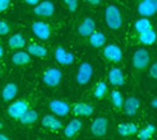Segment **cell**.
<instances>
[{
	"instance_id": "83f0119b",
	"label": "cell",
	"mask_w": 157,
	"mask_h": 140,
	"mask_svg": "<svg viewBox=\"0 0 157 140\" xmlns=\"http://www.w3.org/2000/svg\"><path fill=\"white\" fill-rule=\"evenodd\" d=\"M110 101H111V105L114 107V110L116 111H121V107H123V102H124V98L121 96V93L119 90L114 89L110 94Z\"/></svg>"
},
{
	"instance_id": "f35d334b",
	"label": "cell",
	"mask_w": 157,
	"mask_h": 140,
	"mask_svg": "<svg viewBox=\"0 0 157 140\" xmlns=\"http://www.w3.org/2000/svg\"><path fill=\"white\" fill-rule=\"evenodd\" d=\"M3 55H4V50H3V47H2V45H0V59L3 57Z\"/></svg>"
},
{
	"instance_id": "ffe728a7",
	"label": "cell",
	"mask_w": 157,
	"mask_h": 140,
	"mask_svg": "<svg viewBox=\"0 0 157 140\" xmlns=\"http://www.w3.org/2000/svg\"><path fill=\"white\" fill-rule=\"evenodd\" d=\"M31 63V55L27 51H17L13 53L12 56V64L15 66H23V65H27Z\"/></svg>"
},
{
	"instance_id": "d4e9b609",
	"label": "cell",
	"mask_w": 157,
	"mask_h": 140,
	"mask_svg": "<svg viewBox=\"0 0 157 140\" xmlns=\"http://www.w3.org/2000/svg\"><path fill=\"white\" fill-rule=\"evenodd\" d=\"M138 40H139L140 43L144 45V46H152L156 42V32H155V29L151 28V29L146 31V32L139 33Z\"/></svg>"
},
{
	"instance_id": "ac0fdd59",
	"label": "cell",
	"mask_w": 157,
	"mask_h": 140,
	"mask_svg": "<svg viewBox=\"0 0 157 140\" xmlns=\"http://www.w3.org/2000/svg\"><path fill=\"white\" fill-rule=\"evenodd\" d=\"M82 126H83L82 120H79V119H73L72 121H69V123L65 126V129H64V136L68 138V139L74 138V136L82 130Z\"/></svg>"
},
{
	"instance_id": "44dd1931",
	"label": "cell",
	"mask_w": 157,
	"mask_h": 140,
	"mask_svg": "<svg viewBox=\"0 0 157 140\" xmlns=\"http://www.w3.org/2000/svg\"><path fill=\"white\" fill-rule=\"evenodd\" d=\"M37 119H38V112L28 108V110L21 116V119L18 121L22 123L23 126H32L33 123L37 121Z\"/></svg>"
},
{
	"instance_id": "277c9868",
	"label": "cell",
	"mask_w": 157,
	"mask_h": 140,
	"mask_svg": "<svg viewBox=\"0 0 157 140\" xmlns=\"http://www.w3.org/2000/svg\"><path fill=\"white\" fill-rule=\"evenodd\" d=\"M28 108H29V102L27 99H17L8 106L6 112L13 120H19L21 116L25 113Z\"/></svg>"
},
{
	"instance_id": "cb8c5ba5",
	"label": "cell",
	"mask_w": 157,
	"mask_h": 140,
	"mask_svg": "<svg viewBox=\"0 0 157 140\" xmlns=\"http://www.w3.org/2000/svg\"><path fill=\"white\" fill-rule=\"evenodd\" d=\"M90 38V45L92 46V47L95 49H100V47H104V46L106 45V37L104 33L101 32H97V31H95L93 33H91L88 36Z\"/></svg>"
},
{
	"instance_id": "7402d4cb",
	"label": "cell",
	"mask_w": 157,
	"mask_h": 140,
	"mask_svg": "<svg viewBox=\"0 0 157 140\" xmlns=\"http://www.w3.org/2000/svg\"><path fill=\"white\" fill-rule=\"evenodd\" d=\"M26 38L23 37L21 33H14L9 37V40H8V45H9V47L12 50H21L26 46Z\"/></svg>"
},
{
	"instance_id": "9a60e30c",
	"label": "cell",
	"mask_w": 157,
	"mask_h": 140,
	"mask_svg": "<svg viewBox=\"0 0 157 140\" xmlns=\"http://www.w3.org/2000/svg\"><path fill=\"white\" fill-rule=\"evenodd\" d=\"M96 31V22L92 17H84L78 26V33L82 37H88Z\"/></svg>"
},
{
	"instance_id": "4fadbf2b",
	"label": "cell",
	"mask_w": 157,
	"mask_h": 140,
	"mask_svg": "<svg viewBox=\"0 0 157 140\" xmlns=\"http://www.w3.org/2000/svg\"><path fill=\"white\" fill-rule=\"evenodd\" d=\"M95 111L92 105L86 103V102H75L70 106V112L78 117H88Z\"/></svg>"
},
{
	"instance_id": "1f68e13d",
	"label": "cell",
	"mask_w": 157,
	"mask_h": 140,
	"mask_svg": "<svg viewBox=\"0 0 157 140\" xmlns=\"http://www.w3.org/2000/svg\"><path fill=\"white\" fill-rule=\"evenodd\" d=\"M63 2H64L70 13H74L78 9V0H63Z\"/></svg>"
},
{
	"instance_id": "7a4b0ae2",
	"label": "cell",
	"mask_w": 157,
	"mask_h": 140,
	"mask_svg": "<svg viewBox=\"0 0 157 140\" xmlns=\"http://www.w3.org/2000/svg\"><path fill=\"white\" fill-rule=\"evenodd\" d=\"M132 63H133V68L138 70V72L147 69L151 63L150 52L147 51V49H137L132 56Z\"/></svg>"
},
{
	"instance_id": "ab89813d",
	"label": "cell",
	"mask_w": 157,
	"mask_h": 140,
	"mask_svg": "<svg viewBox=\"0 0 157 140\" xmlns=\"http://www.w3.org/2000/svg\"><path fill=\"white\" fill-rule=\"evenodd\" d=\"M2 129H4V123L2 122V120H0V130H2Z\"/></svg>"
},
{
	"instance_id": "6da1fadb",
	"label": "cell",
	"mask_w": 157,
	"mask_h": 140,
	"mask_svg": "<svg viewBox=\"0 0 157 140\" xmlns=\"http://www.w3.org/2000/svg\"><path fill=\"white\" fill-rule=\"evenodd\" d=\"M105 23L109 29L111 31H117L120 29L123 26V14L121 10L119 9V6H116L114 4H110L106 6L105 9Z\"/></svg>"
},
{
	"instance_id": "603a6c76",
	"label": "cell",
	"mask_w": 157,
	"mask_h": 140,
	"mask_svg": "<svg viewBox=\"0 0 157 140\" xmlns=\"http://www.w3.org/2000/svg\"><path fill=\"white\" fill-rule=\"evenodd\" d=\"M137 131H138V127L133 122H123V123H119V126H117V133L121 136H132L137 134Z\"/></svg>"
},
{
	"instance_id": "e575fe53",
	"label": "cell",
	"mask_w": 157,
	"mask_h": 140,
	"mask_svg": "<svg viewBox=\"0 0 157 140\" xmlns=\"http://www.w3.org/2000/svg\"><path fill=\"white\" fill-rule=\"evenodd\" d=\"M23 2H25L26 4H28V5H36V4H38V3H40L41 2V0H23Z\"/></svg>"
},
{
	"instance_id": "8fae6325",
	"label": "cell",
	"mask_w": 157,
	"mask_h": 140,
	"mask_svg": "<svg viewBox=\"0 0 157 140\" xmlns=\"http://www.w3.org/2000/svg\"><path fill=\"white\" fill-rule=\"evenodd\" d=\"M33 13L36 15H38V17L50 18L55 13V5L52 2H50V0H44V2H40L38 4L35 5Z\"/></svg>"
},
{
	"instance_id": "8992f818",
	"label": "cell",
	"mask_w": 157,
	"mask_h": 140,
	"mask_svg": "<svg viewBox=\"0 0 157 140\" xmlns=\"http://www.w3.org/2000/svg\"><path fill=\"white\" fill-rule=\"evenodd\" d=\"M63 74L58 68H48L42 73V82L48 87H58L61 82Z\"/></svg>"
},
{
	"instance_id": "3957f363",
	"label": "cell",
	"mask_w": 157,
	"mask_h": 140,
	"mask_svg": "<svg viewBox=\"0 0 157 140\" xmlns=\"http://www.w3.org/2000/svg\"><path fill=\"white\" fill-rule=\"evenodd\" d=\"M109 126H110L109 119H106V117H96L95 120L92 121V123H91L90 131H91L92 136H95V138H104L109 133Z\"/></svg>"
},
{
	"instance_id": "30bf717a",
	"label": "cell",
	"mask_w": 157,
	"mask_h": 140,
	"mask_svg": "<svg viewBox=\"0 0 157 140\" xmlns=\"http://www.w3.org/2000/svg\"><path fill=\"white\" fill-rule=\"evenodd\" d=\"M102 55L106 60L111 61V63H120L123 59V51L117 45L109 43V45L104 46Z\"/></svg>"
},
{
	"instance_id": "d590c367",
	"label": "cell",
	"mask_w": 157,
	"mask_h": 140,
	"mask_svg": "<svg viewBox=\"0 0 157 140\" xmlns=\"http://www.w3.org/2000/svg\"><path fill=\"white\" fill-rule=\"evenodd\" d=\"M86 3H88L90 5H100L101 4V0H86Z\"/></svg>"
},
{
	"instance_id": "f546056e",
	"label": "cell",
	"mask_w": 157,
	"mask_h": 140,
	"mask_svg": "<svg viewBox=\"0 0 157 140\" xmlns=\"http://www.w3.org/2000/svg\"><path fill=\"white\" fill-rule=\"evenodd\" d=\"M106 94H107V85L105 82L101 80L96 84L95 89H93V97L96 99H102L106 97Z\"/></svg>"
},
{
	"instance_id": "e0dca14e",
	"label": "cell",
	"mask_w": 157,
	"mask_h": 140,
	"mask_svg": "<svg viewBox=\"0 0 157 140\" xmlns=\"http://www.w3.org/2000/svg\"><path fill=\"white\" fill-rule=\"evenodd\" d=\"M42 126L49 129L51 131H59L63 129V122L56 117L55 115H46L41 120Z\"/></svg>"
},
{
	"instance_id": "5bb4252c",
	"label": "cell",
	"mask_w": 157,
	"mask_h": 140,
	"mask_svg": "<svg viewBox=\"0 0 157 140\" xmlns=\"http://www.w3.org/2000/svg\"><path fill=\"white\" fill-rule=\"evenodd\" d=\"M139 106H140V99L134 96H129L124 99L121 111L127 116H134L139 110Z\"/></svg>"
},
{
	"instance_id": "836d02e7",
	"label": "cell",
	"mask_w": 157,
	"mask_h": 140,
	"mask_svg": "<svg viewBox=\"0 0 157 140\" xmlns=\"http://www.w3.org/2000/svg\"><path fill=\"white\" fill-rule=\"evenodd\" d=\"M150 75H151V78H153V79L157 78V64L156 63H153L150 66Z\"/></svg>"
},
{
	"instance_id": "d6986e66",
	"label": "cell",
	"mask_w": 157,
	"mask_h": 140,
	"mask_svg": "<svg viewBox=\"0 0 157 140\" xmlns=\"http://www.w3.org/2000/svg\"><path fill=\"white\" fill-rule=\"evenodd\" d=\"M107 78H109V83L115 85V87H121V85H124V83H125V76L119 68L110 69Z\"/></svg>"
},
{
	"instance_id": "74e56055",
	"label": "cell",
	"mask_w": 157,
	"mask_h": 140,
	"mask_svg": "<svg viewBox=\"0 0 157 140\" xmlns=\"http://www.w3.org/2000/svg\"><path fill=\"white\" fill-rule=\"evenodd\" d=\"M0 140H10V139H9V136H8V135L0 133Z\"/></svg>"
},
{
	"instance_id": "9c48e42d",
	"label": "cell",
	"mask_w": 157,
	"mask_h": 140,
	"mask_svg": "<svg viewBox=\"0 0 157 140\" xmlns=\"http://www.w3.org/2000/svg\"><path fill=\"white\" fill-rule=\"evenodd\" d=\"M50 111L59 117H65L70 113V105L63 99H51L49 102Z\"/></svg>"
},
{
	"instance_id": "7c38bea8",
	"label": "cell",
	"mask_w": 157,
	"mask_h": 140,
	"mask_svg": "<svg viewBox=\"0 0 157 140\" xmlns=\"http://www.w3.org/2000/svg\"><path fill=\"white\" fill-rule=\"evenodd\" d=\"M54 57L60 65H72L74 63V55L63 46H58L54 50Z\"/></svg>"
},
{
	"instance_id": "8d00e7d4",
	"label": "cell",
	"mask_w": 157,
	"mask_h": 140,
	"mask_svg": "<svg viewBox=\"0 0 157 140\" xmlns=\"http://www.w3.org/2000/svg\"><path fill=\"white\" fill-rule=\"evenodd\" d=\"M151 107H152V108H156V107H157V98H152V101H151Z\"/></svg>"
},
{
	"instance_id": "f1b7e54d",
	"label": "cell",
	"mask_w": 157,
	"mask_h": 140,
	"mask_svg": "<svg viewBox=\"0 0 157 140\" xmlns=\"http://www.w3.org/2000/svg\"><path fill=\"white\" fill-rule=\"evenodd\" d=\"M155 131H156V126L153 123H148V125H146L143 129L138 130L137 133H138V138L140 140H150L153 136Z\"/></svg>"
},
{
	"instance_id": "ba28073f",
	"label": "cell",
	"mask_w": 157,
	"mask_h": 140,
	"mask_svg": "<svg viewBox=\"0 0 157 140\" xmlns=\"http://www.w3.org/2000/svg\"><path fill=\"white\" fill-rule=\"evenodd\" d=\"M137 12L142 17H152L157 12V0H139L137 5Z\"/></svg>"
},
{
	"instance_id": "52a82bcc",
	"label": "cell",
	"mask_w": 157,
	"mask_h": 140,
	"mask_svg": "<svg viewBox=\"0 0 157 140\" xmlns=\"http://www.w3.org/2000/svg\"><path fill=\"white\" fill-rule=\"evenodd\" d=\"M31 29H32V33L38 38V40L46 41V40H49L50 36H51L50 26L46 22H42V20L33 22L32 26H31Z\"/></svg>"
},
{
	"instance_id": "2e32d148",
	"label": "cell",
	"mask_w": 157,
	"mask_h": 140,
	"mask_svg": "<svg viewBox=\"0 0 157 140\" xmlns=\"http://www.w3.org/2000/svg\"><path fill=\"white\" fill-rule=\"evenodd\" d=\"M18 94V85L14 82L6 83L2 89V98L4 102H12Z\"/></svg>"
},
{
	"instance_id": "d6a6232c",
	"label": "cell",
	"mask_w": 157,
	"mask_h": 140,
	"mask_svg": "<svg viewBox=\"0 0 157 140\" xmlns=\"http://www.w3.org/2000/svg\"><path fill=\"white\" fill-rule=\"evenodd\" d=\"M10 5V0H0V13L5 12Z\"/></svg>"
},
{
	"instance_id": "5b68a950",
	"label": "cell",
	"mask_w": 157,
	"mask_h": 140,
	"mask_svg": "<svg viewBox=\"0 0 157 140\" xmlns=\"http://www.w3.org/2000/svg\"><path fill=\"white\" fill-rule=\"evenodd\" d=\"M93 75V66L88 63V61H83L81 65L78 66L77 75H75V82L79 85H86Z\"/></svg>"
},
{
	"instance_id": "4dcf8cb0",
	"label": "cell",
	"mask_w": 157,
	"mask_h": 140,
	"mask_svg": "<svg viewBox=\"0 0 157 140\" xmlns=\"http://www.w3.org/2000/svg\"><path fill=\"white\" fill-rule=\"evenodd\" d=\"M10 32V24L4 19H0V36H6Z\"/></svg>"
},
{
	"instance_id": "4316f807",
	"label": "cell",
	"mask_w": 157,
	"mask_h": 140,
	"mask_svg": "<svg viewBox=\"0 0 157 140\" xmlns=\"http://www.w3.org/2000/svg\"><path fill=\"white\" fill-rule=\"evenodd\" d=\"M151 28H153L152 27V23H151L150 19L146 18V17H142V18H139V19H137L134 22V29L137 31L138 33L146 32V31L151 29Z\"/></svg>"
},
{
	"instance_id": "484cf974",
	"label": "cell",
	"mask_w": 157,
	"mask_h": 140,
	"mask_svg": "<svg viewBox=\"0 0 157 140\" xmlns=\"http://www.w3.org/2000/svg\"><path fill=\"white\" fill-rule=\"evenodd\" d=\"M27 52L29 55L36 56V57H45L48 55V50H46L44 46L37 45V43H29L27 46Z\"/></svg>"
}]
</instances>
